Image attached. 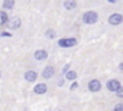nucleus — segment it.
<instances>
[{
    "instance_id": "f8f14e48",
    "label": "nucleus",
    "mask_w": 123,
    "mask_h": 111,
    "mask_svg": "<svg viewBox=\"0 0 123 111\" xmlns=\"http://www.w3.org/2000/svg\"><path fill=\"white\" fill-rule=\"evenodd\" d=\"M13 7H15V0H5V2H3V9L12 10Z\"/></svg>"
},
{
    "instance_id": "423d86ee",
    "label": "nucleus",
    "mask_w": 123,
    "mask_h": 111,
    "mask_svg": "<svg viewBox=\"0 0 123 111\" xmlns=\"http://www.w3.org/2000/svg\"><path fill=\"white\" fill-rule=\"evenodd\" d=\"M106 87H107V89H109V91L116 92V89L120 87V82H119L117 79H109V81H107V84H106Z\"/></svg>"
},
{
    "instance_id": "1a4fd4ad",
    "label": "nucleus",
    "mask_w": 123,
    "mask_h": 111,
    "mask_svg": "<svg viewBox=\"0 0 123 111\" xmlns=\"http://www.w3.org/2000/svg\"><path fill=\"white\" fill-rule=\"evenodd\" d=\"M36 78H38V74L35 71H26L25 72V79L28 82H33V81H36Z\"/></svg>"
},
{
    "instance_id": "9d476101",
    "label": "nucleus",
    "mask_w": 123,
    "mask_h": 111,
    "mask_svg": "<svg viewBox=\"0 0 123 111\" xmlns=\"http://www.w3.org/2000/svg\"><path fill=\"white\" fill-rule=\"evenodd\" d=\"M77 7V2L75 0H65L64 2V9L65 10H74Z\"/></svg>"
},
{
    "instance_id": "f03ea898",
    "label": "nucleus",
    "mask_w": 123,
    "mask_h": 111,
    "mask_svg": "<svg viewBox=\"0 0 123 111\" xmlns=\"http://www.w3.org/2000/svg\"><path fill=\"white\" fill-rule=\"evenodd\" d=\"M58 45H59L61 48H71V46H75V45H77V39H74V38L59 39V40H58Z\"/></svg>"
},
{
    "instance_id": "6ab92c4d",
    "label": "nucleus",
    "mask_w": 123,
    "mask_h": 111,
    "mask_svg": "<svg viewBox=\"0 0 123 111\" xmlns=\"http://www.w3.org/2000/svg\"><path fill=\"white\" fill-rule=\"evenodd\" d=\"M68 69H70V65H65V67H64V68H62V72H67V71H68Z\"/></svg>"
},
{
    "instance_id": "20e7f679",
    "label": "nucleus",
    "mask_w": 123,
    "mask_h": 111,
    "mask_svg": "<svg viewBox=\"0 0 123 111\" xmlns=\"http://www.w3.org/2000/svg\"><path fill=\"white\" fill-rule=\"evenodd\" d=\"M20 25H22V20H20L19 17L9 19V20H7V23H6V26H7L10 30H16V29H19V28H20Z\"/></svg>"
},
{
    "instance_id": "0eeeda50",
    "label": "nucleus",
    "mask_w": 123,
    "mask_h": 111,
    "mask_svg": "<svg viewBox=\"0 0 123 111\" xmlns=\"http://www.w3.org/2000/svg\"><path fill=\"white\" fill-rule=\"evenodd\" d=\"M33 56H35V59H36V61H45V59L48 58V52H46V50H43V49H39V50H36V52H35Z\"/></svg>"
},
{
    "instance_id": "412c9836",
    "label": "nucleus",
    "mask_w": 123,
    "mask_h": 111,
    "mask_svg": "<svg viewBox=\"0 0 123 111\" xmlns=\"http://www.w3.org/2000/svg\"><path fill=\"white\" fill-rule=\"evenodd\" d=\"M119 69H120V71H123V62H122V64L119 65Z\"/></svg>"
},
{
    "instance_id": "a211bd4d",
    "label": "nucleus",
    "mask_w": 123,
    "mask_h": 111,
    "mask_svg": "<svg viewBox=\"0 0 123 111\" xmlns=\"http://www.w3.org/2000/svg\"><path fill=\"white\" fill-rule=\"evenodd\" d=\"M114 111H123V104H117L114 107Z\"/></svg>"
},
{
    "instance_id": "aec40b11",
    "label": "nucleus",
    "mask_w": 123,
    "mask_h": 111,
    "mask_svg": "<svg viewBox=\"0 0 123 111\" xmlns=\"http://www.w3.org/2000/svg\"><path fill=\"white\" fill-rule=\"evenodd\" d=\"M0 36H7V38H9V36H12V35H10V33H7V32H6V33H0Z\"/></svg>"
},
{
    "instance_id": "2eb2a0df",
    "label": "nucleus",
    "mask_w": 123,
    "mask_h": 111,
    "mask_svg": "<svg viewBox=\"0 0 123 111\" xmlns=\"http://www.w3.org/2000/svg\"><path fill=\"white\" fill-rule=\"evenodd\" d=\"M56 36V33L52 30V29H49V30H46V38H49V39H54Z\"/></svg>"
},
{
    "instance_id": "ddd939ff",
    "label": "nucleus",
    "mask_w": 123,
    "mask_h": 111,
    "mask_svg": "<svg viewBox=\"0 0 123 111\" xmlns=\"http://www.w3.org/2000/svg\"><path fill=\"white\" fill-rule=\"evenodd\" d=\"M65 78H67L68 81H75V79H77V72H75V71H70V69H68V71L65 72Z\"/></svg>"
},
{
    "instance_id": "4be33fe9",
    "label": "nucleus",
    "mask_w": 123,
    "mask_h": 111,
    "mask_svg": "<svg viewBox=\"0 0 123 111\" xmlns=\"http://www.w3.org/2000/svg\"><path fill=\"white\" fill-rule=\"evenodd\" d=\"M109 2H110V3H116V2H117V0H109Z\"/></svg>"
},
{
    "instance_id": "5701e85b",
    "label": "nucleus",
    "mask_w": 123,
    "mask_h": 111,
    "mask_svg": "<svg viewBox=\"0 0 123 111\" xmlns=\"http://www.w3.org/2000/svg\"><path fill=\"white\" fill-rule=\"evenodd\" d=\"M0 78H2V72H0Z\"/></svg>"
},
{
    "instance_id": "9b49d317",
    "label": "nucleus",
    "mask_w": 123,
    "mask_h": 111,
    "mask_svg": "<svg viewBox=\"0 0 123 111\" xmlns=\"http://www.w3.org/2000/svg\"><path fill=\"white\" fill-rule=\"evenodd\" d=\"M33 91H35V94H45L48 91V87H46V84H36Z\"/></svg>"
},
{
    "instance_id": "f257e3e1",
    "label": "nucleus",
    "mask_w": 123,
    "mask_h": 111,
    "mask_svg": "<svg viewBox=\"0 0 123 111\" xmlns=\"http://www.w3.org/2000/svg\"><path fill=\"white\" fill-rule=\"evenodd\" d=\"M97 20H98V15H97L96 12H93V10L86 12V13L83 15V22H84L86 25H94Z\"/></svg>"
},
{
    "instance_id": "39448f33",
    "label": "nucleus",
    "mask_w": 123,
    "mask_h": 111,
    "mask_svg": "<svg viewBox=\"0 0 123 111\" xmlns=\"http://www.w3.org/2000/svg\"><path fill=\"white\" fill-rule=\"evenodd\" d=\"M88 89H90L91 92H98V91L101 89V82H100L98 79H91V81L88 82Z\"/></svg>"
},
{
    "instance_id": "6e6552de",
    "label": "nucleus",
    "mask_w": 123,
    "mask_h": 111,
    "mask_svg": "<svg viewBox=\"0 0 123 111\" xmlns=\"http://www.w3.org/2000/svg\"><path fill=\"white\" fill-rule=\"evenodd\" d=\"M54 74H55V69H54V67H46V68L42 71V77H43L45 79H49V78H52V77H54Z\"/></svg>"
},
{
    "instance_id": "dca6fc26",
    "label": "nucleus",
    "mask_w": 123,
    "mask_h": 111,
    "mask_svg": "<svg viewBox=\"0 0 123 111\" xmlns=\"http://www.w3.org/2000/svg\"><path fill=\"white\" fill-rule=\"evenodd\" d=\"M116 95H117L119 98H123V87H122V85L116 89Z\"/></svg>"
},
{
    "instance_id": "4468645a",
    "label": "nucleus",
    "mask_w": 123,
    "mask_h": 111,
    "mask_svg": "<svg viewBox=\"0 0 123 111\" xmlns=\"http://www.w3.org/2000/svg\"><path fill=\"white\" fill-rule=\"evenodd\" d=\"M7 20H9V17H7V13L0 10V26H5V25L7 23Z\"/></svg>"
},
{
    "instance_id": "f3484780",
    "label": "nucleus",
    "mask_w": 123,
    "mask_h": 111,
    "mask_svg": "<svg viewBox=\"0 0 123 111\" xmlns=\"http://www.w3.org/2000/svg\"><path fill=\"white\" fill-rule=\"evenodd\" d=\"M77 88H78V84H77L75 81H73V84H71V88H70V89H71V91H74V89H77Z\"/></svg>"
},
{
    "instance_id": "7ed1b4c3",
    "label": "nucleus",
    "mask_w": 123,
    "mask_h": 111,
    "mask_svg": "<svg viewBox=\"0 0 123 111\" xmlns=\"http://www.w3.org/2000/svg\"><path fill=\"white\" fill-rule=\"evenodd\" d=\"M123 22V15H120V13H113V15H110V17H109V23L111 25V26H117V25H120Z\"/></svg>"
}]
</instances>
